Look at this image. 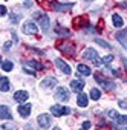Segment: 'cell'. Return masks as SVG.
I'll return each mask as SVG.
<instances>
[{
	"mask_svg": "<svg viewBox=\"0 0 127 130\" xmlns=\"http://www.w3.org/2000/svg\"><path fill=\"white\" fill-rule=\"evenodd\" d=\"M83 57L86 58V60H90L95 66H101V58L98 57V52L95 51V49H92V47H89V49H86L84 52H83Z\"/></svg>",
	"mask_w": 127,
	"mask_h": 130,
	"instance_id": "cell-1",
	"label": "cell"
},
{
	"mask_svg": "<svg viewBox=\"0 0 127 130\" xmlns=\"http://www.w3.org/2000/svg\"><path fill=\"white\" fill-rule=\"evenodd\" d=\"M34 15V19L40 23V26H41V29L43 31H47L49 29V25H51V22H49V17L46 15V14H41V12H35V14H32Z\"/></svg>",
	"mask_w": 127,
	"mask_h": 130,
	"instance_id": "cell-2",
	"label": "cell"
},
{
	"mask_svg": "<svg viewBox=\"0 0 127 130\" xmlns=\"http://www.w3.org/2000/svg\"><path fill=\"white\" fill-rule=\"evenodd\" d=\"M37 122H38V125H40L41 128H49L51 124H52V118H51L49 113H41V115H38Z\"/></svg>",
	"mask_w": 127,
	"mask_h": 130,
	"instance_id": "cell-3",
	"label": "cell"
},
{
	"mask_svg": "<svg viewBox=\"0 0 127 130\" xmlns=\"http://www.w3.org/2000/svg\"><path fill=\"white\" fill-rule=\"evenodd\" d=\"M51 112H52L54 116H65V115H69V113H71V109H69V107H65V106L55 104V106L51 107Z\"/></svg>",
	"mask_w": 127,
	"mask_h": 130,
	"instance_id": "cell-4",
	"label": "cell"
},
{
	"mask_svg": "<svg viewBox=\"0 0 127 130\" xmlns=\"http://www.w3.org/2000/svg\"><path fill=\"white\" fill-rule=\"evenodd\" d=\"M95 80H97L98 84H101V86H103L104 89H107V90H113V89H115V83L110 81V80H106L104 77H101V74H97V75H95Z\"/></svg>",
	"mask_w": 127,
	"mask_h": 130,
	"instance_id": "cell-5",
	"label": "cell"
},
{
	"mask_svg": "<svg viewBox=\"0 0 127 130\" xmlns=\"http://www.w3.org/2000/svg\"><path fill=\"white\" fill-rule=\"evenodd\" d=\"M52 6H54V9H55L57 12H66V11L72 9L74 3H58V2H55Z\"/></svg>",
	"mask_w": 127,
	"mask_h": 130,
	"instance_id": "cell-6",
	"label": "cell"
},
{
	"mask_svg": "<svg viewBox=\"0 0 127 130\" xmlns=\"http://www.w3.org/2000/svg\"><path fill=\"white\" fill-rule=\"evenodd\" d=\"M23 32H25V34H29V35H34V34L38 32V26H37L35 23H32V22H28V23H25V26H23Z\"/></svg>",
	"mask_w": 127,
	"mask_h": 130,
	"instance_id": "cell-7",
	"label": "cell"
},
{
	"mask_svg": "<svg viewBox=\"0 0 127 130\" xmlns=\"http://www.w3.org/2000/svg\"><path fill=\"white\" fill-rule=\"evenodd\" d=\"M55 98L58 101H68L69 100V92L65 89V87H58L57 92H55Z\"/></svg>",
	"mask_w": 127,
	"mask_h": 130,
	"instance_id": "cell-8",
	"label": "cell"
},
{
	"mask_svg": "<svg viewBox=\"0 0 127 130\" xmlns=\"http://www.w3.org/2000/svg\"><path fill=\"white\" fill-rule=\"evenodd\" d=\"M55 64H57V68H58L63 74H66V75L71 74V68L68 66V63H65L61 58H57V60H55Z\"/></svg>",
	"mask_w": 127,
	"mask_h": 130,
	"instance_id": "cell-9",
	"label": "cell"
},
{
	"mask_svg": "<svg viewBox=\"0 0 127 130\" xmlns=\"http://www.w3.org/2000/svg\"><path fill=\"white\" fill-rule=\"evenodd\" d=\"M43 89H51V87H55L57 86V78H54V77H47V78H44L43 81H41V84H40Z\"/></svg>",
	"mask_w": 127,
	"mask_h": 130,
	"instance_id": "cell-10",
	"label": "cell"
},
{
	"mask_svg": "<svg viewBox=\"0 0 127 130\" xmlns=\"http://www.w3.org/2000/svg\"><path fill=\"white\" fill-rule=\"evenodd\" d=\"M28 98H29V93H28L26 90H17V92L14 93V100H15L17 103H25Z\"/></svg>",
	"mask_w": 127,
	"mask_h": 130,
	"instance_id": "cell-11",
	"label": "cell"
},
{
	"mask_svg": "<svg viewBox=\"0 0 127 130\" xmlns=\"http://www.w3.org/2000/svg\"><path fill=\"white\" fill-rule=\"evenodd\" d=\"M19 113H20V116L28 118V116L31 115V104H29V103H28V104H22V106L19 107Z\"/></svg>",
	"mask_w": 127,
	"mask_h": 130,
	"instance_id": "cell-12",
	"label": "cell"
},
{
	"mask_svg": "<svg viewBox=\"0 0 127 130\" xmlns=\"http://www.w3.org/2000/svg\"><path fill=\"white\" fill-rule=\"evenodd\" d=\"M83 87H84V81H81V80H74V81L71 83V89H72L74 92H81Z\"/></svg>",
	"mask_w": 127,
	"mask_h": 130,
	"instance_id": "cell-13",
	"label": "cell"
},
{
	"mask_svg": "<svg viewBox=\"0 0 127 130\" xmlns=\"http://www.w3.org/2000/svg\"><path fill=\"white\" fill-rule=\"evenodd\" d=\"M77 104H78L80 107H87V104H89L87 95H86V93H80L78 98H77Z\"/></svg>",
	"mask_w": 127,
	"mask_h": 130,
	"instance_id": "cell-14",
	"label": "cell"
},
{
	"mask_svg": "<svg viewBox=\"0 0 127 130\" xmlns=\"http://www.w3.org/2000/svg\"><path fill=\"white\" fill-rule=\"evenodd\" d=\"M0 118L2 119H12V115L9 113V109L6 106H0Z\"/></svg>",
	"mask_w": 127,
	"mask_h": 130,
	"instance_id": "cell-15",
	"label": "cell"
},
{
	"mask_svg": "<svg viewBox=\"0 0 127 130\" xmlns=\"http://www.w3.org/2000/svg\"><path fill=\"white\" fill-rule=\"evenodd\" d=\"M112 22H113V26H115V28H122V25H124L122 17H121L119 14H113V15H112Z\"/></svg>",
	"mask_w": 127,
	"mask_h": 130,
	"instance_id": "cell-16",
	"label": "cell"
},
{
	"mask_svg": "<svg viewBox=\"0 0 127 130\" xmlns=\"http://www.w3.org/2000/svg\"><path fill=\"white\" fill-rule=\"evenodd\" d=\"M116 38H118L119 43H122L124 46H127V28H125L124 31L118 32V34H116Z\"/></svg>",
	"mask_w": 127,
	"mask_h": 130,
	"instance_id": "cell-17",
	"label": "cell"
},
{
	"mask_svg": "<svg viewBox=\"0 0 127 130\" xmlns=\"http://www.w3.org/2000/svg\"><path fill=\"white\" fill-rule=\"evenodd\" d=\"M77 69H78V72H80L81 75H86V77L92 74L90 68H89V66H86V64H83V63H81V64H78V68H77Z\"/></svg>",
	"mask_w": 127,
	"mask_h": 130,
	"instance_id": "cell-18",
	"label": "cell"
},
{
	"mask_svg": "<svg viewBox=\"0 0 127 130\" xmlns=\"http://www.w3.org/2000/svg\"><path fill=\"white\" fill-rule=\"evenodd\" d=\"M0 89H2V92H8L9 90V80L6 77H2V81H0Z\"/></svg>",
	"mask_w": 127,
	"mask_h": 130,
	"instance_id": "cell-19",
	"label": "cell"
},
{
	"mask_svg": "<svg viewBox=\"0 0 127 130\" xmlns=\"http://www.w3.org/2000/svg\"><path fill=\"white\" fill-rule=\"evenodd\" d=\"M115 124L116 125H125L127 124V115H118L115 118Z\"/></svg>",
	"mask_w": 127,
	"mask_h": 130,
	"instance_id": "cell-20",
	"label": "cell"
},
{
	"mask_svg": "<svg viewBox=\"0 0 127 130\" xmlns=\"http://www.w3.org/2000/svg\"><path fill=\"white\" fill-rule=\"evenodd\" d=\"M12 68H14V64H12V61H9V60H5V61L2 63V69H3L5 72L12 71Z\"/></svg>",
	"mask_w": 127,
	"mask_h": 130,
	"instance_id": "cell-21",
	"label": "cell"
},
{
	"mask_svg": "<svg viewBox=\"0 0 127 130\" xmlns=\"http://www.w3.org/2000/svg\"><path fill=\"white\" fill-rule=\"evenodd\" d=\"M26 64H28V66H32V68H34V69H37V71L43 69V64H41V63H38V61H34V60H32V61H28Z\"/></svg>",
	"mask_w": 127,
	"mask_h": 130,
	"instance_id": "cell-22",
	"label": "cell"
},
{
	"mask_svg": "<svg viewBox=\"0 0 127 130\" xmlns=\"http://www.w3.org/2000/svg\"><path fill=\"white\" fill-rule=\"evenodd\" d=\"M90 98H92V100H100V98H101V92H100L98 89H92V90H90Z\"/></svg>",
	"mask_w": 127,
	"mask_h": 130,
	"instance_id": "cell-23",
	"label": "cell"
},
{
	"mask_svg": "<svg viewBox=\"0 0 127 130\" xmlns=\"http://www.w3.org/2000/svg\"><path fill=\"white\" fill-rule=\"evenodd\" d=\"M55 31H57V34H60V35H71V31H68V29H63V28H60V26H57L55 28Z\"/></svg>",
	"mask_w": 127,
	"mask_h": 130,
	"instance_id": "cell-24",
	"label": "cell"
},
{
	"mask_svg": "<svg viewBox=\"0 0 127 130\" xmlns=\"http://www.w3.org/2000/svg\"><path fill=\"white\" fill-rule=\"evenodd\" d=\"M63 52H66V54H71L74 55V46H69V44H65V46H61Z\"/></svg>",
	"mask_w": 127,
	"mask_h": 130,
	"instance_id": "cell-25",
	"label": "cell"
},
{
	"mask_svg": "<svg viewBox=\"0 0 127 130\" xmlns=\"http://www.w3.org/2000/svg\"><path fill=\"white\" fill-rule=\"evenodd\" d=\"M74 23H75V25H83V26H86V25H87V19H86V17H80V19H75Z\"/></svg>",
	"mask_w": 127,
	"mask_h": 130,
	"instance_id": "cell-26",
	"label": "cell"
},
{
	"mask_svg": "<svg viewBox=\"0 0 127 130\" xmlns=\"http://www.w3.org/2000/svg\"><path fill=\"white\" fill-rule=\"evenodd\" d=\"M95 41H97L100 46H103V47H106V49H110V44H109V43H106L104 40H101V38H95Z\"/></svg>",
	"mask_w": 127,
	"mask_h": 130,
	"instance_id": "cell-27",
	"label": "cell"
},
{
	"mask_svg": "<svg viewBox=\"0 0 127 130\" xmlns=\"http://www.w3.org/2000/svg\"><path fill=\"white\" fill-rule=\"evenodd\" d=\"M110 61H113V55H107V57L101 58V63H103V64H109Z\"/></svg>",
	"mask_w": 127,
	"mask_h": 130,
	"instance_id": "cell-28",
	"label": "cell"
},
{
	"mask_svg": "<svg viewBox=\"0 0 127 130\" xmlns=\"http://www.w3.org/2000/svg\"><path fill=\"white\" fill-rule=\"evenodd\" d=\"M109 116H110V118H116V116H118V112H116V110H110V112H109Z\"/></svg>",
	"mask_w": 127,
	"mask_h": 130,
	"instance_id": "cell-29",
	"label": "cell"
},
{
	"mask_svg": "<svg viewBox=\"0 0 127 130\" xmlns=\"http://www.w3.org/2000/svg\"><path fill=\"white\" fill-rule=\"evenodd\" d=\"M118 104H119V107H122V109H127V103H125V101L119 100V101H118Z\"/></svg>",
	"mask_w": 127,
	"mask_h": 130,
	"instance_id": "cell-30",
	"label": "cell"
},
{
	"mask_svg": "<svg viewBox=\"0 0 127 130\" xmlns=\"http://www.w3.org/2000/svg\"><path fill=\"white\" fill-rule=\"evenodd\" d=\"M19 20H20V17H19V15H11V22H12V23H17Z\"/></svg>",
	"mask_w": 127,
	"mask_h": 130,
	"instance_id": "cell-31",
	"label": "cell"
},
{
	"mask_svg": "<svg viewBox=\"0 0 127 130\" xmlns=\"http://www.w3.org/2000/svg\"><path fill=\"white\" fill-rule=\"evenodd\" d=\"M81 127H83V128H90V122H89V121H84Z\"/></svg>",
	"mask_w": 127,
	"mask_h": 130,
	"instance_id": "cell-32",
	"label": "cell"
},
{
	"mask_svg": "<svg viewBox=\"0 0 127 130\" xmlns=\"http://www.w3.org/2000/svg\"><path fill=\"white\" fill-rule=\"evenodd\" d=\"M0 12H2V15H5V14H6V6H5V5L0 8Z\"/></svg>",
	"mask_w": 127,
	"mask_h": 130,
	"instance_id": "cell-33",
	"label": "cell"
},
{
	"mask_svg": "<svg viewBox=\"0 0 127 130\" xmlns=\"http://www.w3.org/2000/svg\"><path fill=\"white\" fill-rule=\"evenodd\" d=\"M122 63H124V68H125V69H127V60H125V58H124V60H122Z\"/></svg>",
	"mask_w": 127,
	"mask_h": 130,
	"instance_id": "cell-34",
	"label": "cell"
},
{
	"mask_svg": "<svg viewBox=\"0 0 127 130\" xmlns=\"http://www.w3.org/2000/svg\"><path fill=\"white\" fill-rule=\"evenodd\" d=\"M125 128H127V125H125Z\"/></svg>",
	"mask_w": 127,
	"mask_h": 130,
	"instance_id": "cell-35",
	"label": "cell"
},
{
	"mask_svg": "<svg viewBox=\"0 0 127 130\" xmlns=\"http://www.w3.org/2000/svg\"><path fill=\"white\" fill-rule=\"evenodd\" d=\"M89 2H90V0H89Z\"/></svg>",
	"mask_w": 127,
	"mask_h": 130,
	"instance_id": "cell-36",
	"label": "cell"
}]
</instances>
